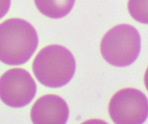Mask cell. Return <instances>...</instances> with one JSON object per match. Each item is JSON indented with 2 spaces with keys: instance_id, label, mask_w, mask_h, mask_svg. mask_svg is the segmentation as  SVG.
Wrapping results in <instances>:
<instances>
[{
  "instance_id": "cell-7",
  "label": "cell",
  "mask_w": 148,
  "mask_h": 124,
  "mask_svg": "<svg viewBox=\"0 0 148 124\" xmlns=\"http://www.w3.org/2000/svg\"><path fill=\"white\" fill-rule=\"evenodd\" d=\"M38 10L44 16L59 19L71 11L75 0H34Z\"/></svg>"
},
{
  "instance_id": "cell-8",
  "label": "cell",
  "mask_w": 148,
  "mask_h": 124,
  "mask_svg": "<svg viewBox=\"0 0 148 124\" xmlns=\"http://www.w3.org/2000/svg\"><path fill=\"white\" fill-rule=\"evenodd\" d=\"M127 9L135 21L148 24V0H128Z\"/></svg>"
},
{
  "instance_id": "cell-1",
  "label": "cell",
  "mask_w": 148,
  "mask_h": 124,
  "mask_svg": "<svg viewBox=\"0 0 148 124\" xmlns=\"http://www.w3.org/2000/svg\"><path fill=\"white\" fill-rule=\"evenodd\" d=\"M38 45L35 28L27 21L13 18L0 23V61L18 66L27 62Z\"/></svg>"
},
{
  "instance_id": "cell-10",
  "label": "cell",
  "mask_w": 148,
  "mask_h": 124,
  "mask_svg": "<svg viewBox=\"0 0 148 124\" xmlns=\"http://www.w3.org/2000/svg\"><path fill=\"white\" fill-rule=\"evenodd\" d=\"M144 83H145V86L148 91V67L147 68L146 72H145V75H144Z\"/></svg>"
},
{
  "instance_id": "cell-5",
  "label": "cell",
  "mask_w": 148,
  "mask_h": 124,
  "mask_svg": "<svg viewBox=\"0 0 148 124\" xmlns=\"http://www.w3.org/2000/svg\"><path fill=\"white\" fill-rule=\"evenodd\" d=\"M36 93V85L31 75L23 69H10L0 78V99L11 108L26 106Z\"/></svg>"
},
{
  "instance_id": "cell-6",
  "label": "cell",
  "mask_w": 148,
  "mask_h": 124,
  "mask_svg": "<svg viewBox=\"0 0 148 124\" xmlns=\"http://www.w3.org/2000/svg\"><path fill=\"white\" fill-rule=\"evenodd\" d=\"M69 110L66 102L56 95H45L38 98L30 111L35 124H64L67 123Z\"/></svg>"
},
{
  "instance_id": "cell-2",
  "label": "cell",
  "mask_w": 148,
  "mask_h": 124,
  "mask_svg": "<svg viewBox=\"0 0 148 124\" xmlns=\"http://www.w3.org/2000/svg\"><path fill=\"white\" fill-rule=\"evenodd\" d=\"M32 68L36 79L42 85L59 88L72 79L75 72V60L66 47L49 45L37 54Z\"/></svg>"
},
{
  "instance_id": "cell-4",
  "label": "cell",
  "mask_w": 148,
  "mask_h": 124,
  "mask_svg": "<svg viewBox=\"0 0 148 124\" xmlns=\"http://www.w3.org/2000/svg\"><path fill=\"white\" fill-rule=\"evenodd\" d=\"M108 113L114 123H143L148 117L147 98L137 89H121L111 98Z\"/></svg>"
},
{
  "instance_id": "cell-3",
  "label": "cell",
  "mask_w": 148,
  "mask_h": 124,
  "mask_svg": "<svg viewBox=\"0 0 148 124\" xmlns=\"http://www.w3.org/2000/svg\"><path fill=\"white\" fill-rule=\"evenodd\" d=\"M101 54L110 65L125 67L140 55L141 40L139 31L129 24H118L109 29L101 41Z\"/></svg>"
},
{
  "instance_id": "cell-9",
  "label": "cell",
  "mask_w": 148,
  "mask_h": 124,
  "mask_svg": "<svg viewBox=\"0 0 148 124\" xmlns=\"http://www.w3.org/2000/svg\"><path fill=\"white\" fill-rule=\"evenodd\" d=\"M10 6V0H0V19L8 12Z\"/></svg>"
}]
</instances>
